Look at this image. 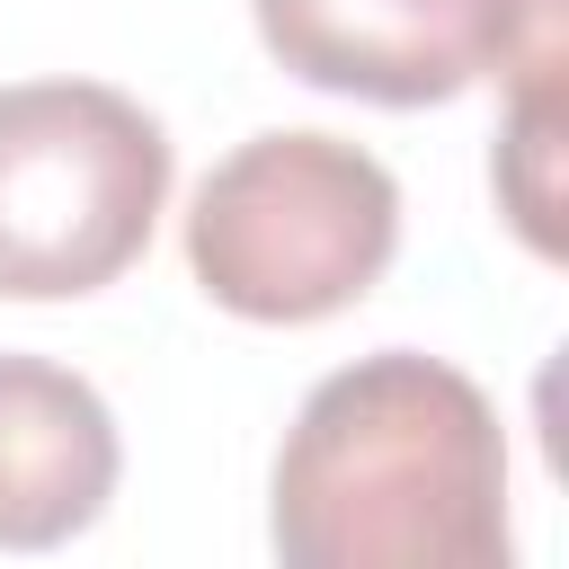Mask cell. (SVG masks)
<instances>
[{"label": "cell", "instance_id": "obj_2", "mask_svg": "<svg viewBox=\"0 0 569 569\" xmlns=\"http://www.w3.org/2000/svg\"><path fill=\"white\" fill-rule=\"evenodd\" d=\"M391 249L400 187L365 142L338 133H249L187 204V276L204 302L258 329L338 320L382 284Z\"/></svg>", "mask_w": 569, "mask_h": 569}, {"label": "cell", "instance_id": "obj_3", "mask_svg": "<svg viewBox=\"0 0 569 569\" xmlns=\"http://www.w3.org/2000/svg\"><path fill=\"white\" fill-rule=\"evenodd\" d=\"M169 204V133L107 80L0 89V302L116 284Z\"/></svg>", "mask_w": 569, "mask_h": 569}, {"label": "cell", "instance_id": "obj_4", "mask_svg": "<svg viewBox=\"0 0 569 569\" xmlns=\"http://www.w3.org/2000/svg\"><path fill=\"white\" fill-rule=\"evenodd\" d=\"M258 44L329 98L445 107L480 71L560 44V0H249Z\"/></svg>", "mask_w": 569, "mask_h": 569}, {"label": "cell", "instance_id": "obj_5", "mask_svg": "<svg viewBox=\"0 0 569 569\" xmlns=\"http://www.w3.org/2000/svg\"><path fill=\"white\" fill-rule=\"evenodd\" d=\"M124 445L107 400L44 356H0V551H53L116 498Z\"/></svg>", "mask_w": 569, "mask_h": 569}, {"label": "cell", "instance_id": "obj_1", "mask_svg": "<svg viewBox=\"0 0 569 569\" xmlns=\"http://www.w3.org/2000/svg\"><path fill=\"white\" fill-rule=\"evenodd\" d=\"M284 569H507V436L471 373L418 347L311 382L276 445Z\"/></svg>", "mask_w": 569, "mask_h": 569}]
</instances>
